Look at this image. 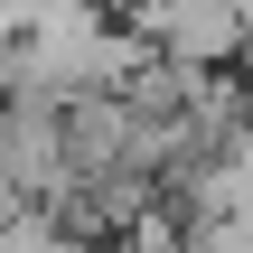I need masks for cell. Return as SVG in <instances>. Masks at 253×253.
Masks as SVG:
<instances>
[{
  "label": "cell",
  "mask_w": 253,
  "mask_h": 253,
  "mask_svg": "<svg viewBox=\"0 0 253 253\" xmlns=\"http://www.w3.org/2000/svg\"><path fill=\"white\" fill-rule=\"evenodd\" d=\"M131 38H141L160 66L235 75L253 56V0H141V9H131Z\"/></svg>",
  "instance_id": "cell-1"
}]
</instances>
